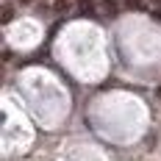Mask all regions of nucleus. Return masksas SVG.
Returning <instances> with one entry per match:
<instances>
[{"instance_id": "6", "label": "nucleus", "mask_w": 161, "mask_h": 161, "mask_svg": "<svg viewBox=\"0 0 161 161\" xmlns=\"http://www.w3.org/2000/svg\"><path fill=\"white\" fill-rule=\"evenodd\" d=\"M19 3H22V6H31V3H33V0H19Z\"/></svg>"}, {"instance_id": "1", "label": "nucleus", "mask_w": 161, "mask_h": 161, "mask_svg": "<svg viewBox=\"0 0 161 161\" xmlns=\"http://www.w3.org/2000/svg\"><path fill=\"white\" fill-rule=\"evenodd\" d=\"M80 14H95V3H92V0H83V3H80Z\"/></svg>"}, {"instance_id": "4", "label": "nucleus", "mask_w": 161, "mask_h": 161, "mask_svg": "<svg viewBox=\"0 0 161 161\" xmlns=\"http://www.w3.org/2000/svg\"><path fill=\"white\" fill-rule=\"evenodd\" d=\"M11 17H14V8L6 6V8H3V22H11Z\"/></svg>"}, {"instance_id": "2", "label": "nucleus", "mask_w": 161, "mask_h": 161, "mask_svg": "<svg viewBox=\"0 0 161 161\" xmlns=\"http://www.w3.org/2000/svg\"><path fill=\"white\" fill-rule=\"evenodd\" d=\"M125 8H128V11H142V8H145V3H142V0H128V3H125Z\"/></svg>"}, {"instance_id": "3", "label": "nucleus", "mask_w": 161, "mask_h": 161, "mask_svg": "<svg viewBox=\"0 0 161 161\" xmlns=\"http://www.w3.org/2000/svg\"><path fill=\"white\" fill-rule=\"evenodd\" d=\"M103 6H106L108 14H117V6H119V3H117V0H103Z\"/></svg>"}, {"instance_id": "5", "label": "nucleus", "mask_w": 161, "mask_h": 161, "mask_svg": "<svg viewBox=\"0 0 161 161\" xmlns=\"http://www.w3.org/2000/svg\"><path fill=\"white\" fill-rule=\"evenodd\" d=\"M67 8H69V0H58L56 3V11H67Z\"/></svg>"}, {"instance_id": "7", "label": "nucleus", "mask_w": 161, "mask_h": 161, "mask_svg": "<svg viewBox=\"0 0 161 161\" xmlns=\"http://www.w3.org/2000/svg\"><path fill=\"white\" fill-rule=\"evenodd\" d=\"M153 3H156V6H158V8H161V0H153Z\"/></svg>"}]
</instances>
